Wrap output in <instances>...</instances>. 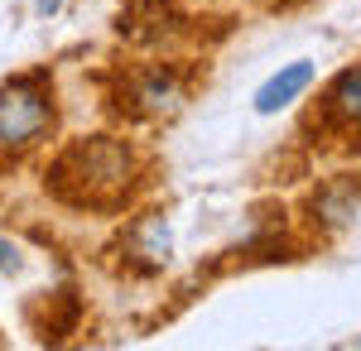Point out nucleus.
Masks as SVG:
<instances>
[{"mask_svg": "<svg viewBox=\"0 0 361 351\" xmlns=\"http://www.w3.org/2000/svg\"><path fill=\"white\" fill-rule=\"evenodd\" d=\"M126 245H130V255H135L145 270H159V265H169V255H173V231H169V221L159 212H145L130 226Z\"/></svg>", "mask_w": 361, "mask_h": 351, "instance_id": "obj_3", "label": "nucleus"}, {"mask_svg": "<svg viewBox=\"0 0 361 351\" xmlns=\"http://www.w3.org/2000/svg\"><path fill=\"white\" fill-rule=\"evenodd\" d=\"M308 82H313V63H308V58L289 63V68H279L275 78L255 92V111H260V116H275V111H284L294 97H299V92H308Z\"/></svg>", "mask_w": 361, "mask_h": 351, "instance_id": "obj_4", "label": "nucleus"}, {"mask_svg": "<svg viewBox=\"0 0 361 351\" xmlns=\"http://www.w3.org/2000/svg\"><path fill=\"white\" fill-rule=\"evenodd\" d=\"M328 111H333L337 121H347V125H361V63H357V68H347V73L333 82V92H328Z\"/></svg>", "mask_w": 361, "mask_h": 351, "instance_id": "obj_7", "label": "nucleus"}, {"mask_svg": "<svg viewBox=\"0 0 361 351\" xmlns=\"http://www.w3.org/2000/svg\"><path fill=\"white\" fill-rule=\"evenodd\" d=\"M130 149L111 135H97L58 154V164L49 168V188L73 207H116L130 192Z\"/></svg>", "mask_w": 361, "mask_h": 351, "instance_id": "obj_1", "label": "nucleus"}, {"mask_svg": "<svg viewBox=\"0 0 361 351\" xmlns=\"http://www.w3.org/2000/svg\"><path fill=\"white\" fill-rule=\"evenodd\" d=\"M0 270H20V250L10 241H0Z\"/></svg>", "mask_w": 361, "mask_h": 351, "instance_id": "obj_8", "label": "nucleus"}, {"mask_svg": "<svg viewBox=\"0 0 361 351\" xmlns=\"http://www.w3.org/2000/svg\"><path fill=\"white\" fill-rule=\"evenodd\" d=\"M313 216L328 226V231H342V226H352L361 216V192L352 183H333V188H323L313 197Z\"/></svg>", "mask_w": 361, "mask_h": 351, "instance_id": "obj_5", "label": "nucleus"}, {"mask_svg": "<svg viewBox=\"0 0 361 351\" xmlns=\"http://www.w3.org/2000/svg\"><path fill=\"white\" fill-rule=\"evenodd\" d=\"M135 106L145 116H173L183 106V87L169 73H145V78H135Z\"/></svg>", "mask_w": 361, "mask_h": 351, "instance_id": "obj_6", "label": "nucleus"}, {"mask_svg": "<svg viewBox=\"0 0 361 351\" xmlns=\"http://www.w3.org/2000/svg\"><path fill=\"white\" fill-rule=\"evenodd\" d=\"M54 125V97L44 78H15L0 87V154H25Z\"/></svg>", "mask_w": 361, "mask_h": 351, "instance_id": "obj_2", "label": "nucleus"}, {"mask_svg": "<svg viewBox=\"0 0 361 351\" xmlns=\"http://www.w3.org/2000/svg\"><path fill=\"white\" fill-rule=\"evenodd\" d=\"M58 5H63V0H34V10H39V15H54Z\"/></svg>", "mask_w": 361, "mask_h": 351, "instance_id": "obj_9", "label": "nucleus"}]
</instances>
